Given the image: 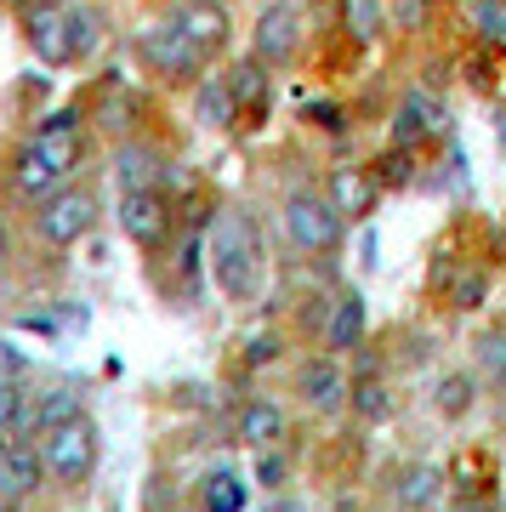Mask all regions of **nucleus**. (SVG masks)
<instances>
[{"mask_svg":"<svg viewBox=\"0 0 506 512\" xmlns=\"http://www.w3.org/2000/svg\"><path fill=\"white\" fill-rule=\"evenodd\" d=\"M438 410H444V416L472 410V382L467 376H438Z\"/></svg>","mask_w":506,"mask_h":512,"instance_id":"obj_28","label":"nucleus"},{"mask_svg":"<svg viewBox=\"0 0 506 512\" xmlns=\"http://www.w3.org/2000/svg\"><path fill=\"white\" fill-rule=\"evenodd\" d=\"M279 433H285V410H279V404L251 399L245 410H239V439L251 444V450H273Z\"/></svg>","mask_w":506,"mask_h":512,"instance_id":"obj_16","label":"nucleus"},{"mask_svg":"<svg viewBox=\"0 0 506 512\" xmlns=\"http://www.w3.org/2000/svg\"><path fill=\"white\" fill-rule=\"evenodd\" d=\"M29 148H40V154H46V160L63 171V177H69L74 165H80V154H86V137H80V114H74V109L52 114V120L35 131V143H29Z\"/></svg>","mask_w":506,"mask_h":512,"instance_id":"obj_9","label":"nucleus"},{"mask_svg":"<svg viewBox=\"0 0 506 512\" xmlns=\"http://www.w3.org/2000/svg\"><path fill=\"white\" fill-rule=\"evenodd\" d=\"M364 319H370L364 296L347 291L342 302H336V313H330V325H325V348H330V353H353V348L364 342Z\"/></svg>","mask_w":506,"mask_h":512,"instance_id":"obj_13","label":"nucleus"},{"mask_svg":"<svg viewBox=\"0 0 506 512\" xmlns=\"http://www.w3.org/2000/svg\"><path fill=\"white\" fill-rule=\"evenodd\" d=\"M245 359H251V365H268V359H279V336H273V330H256L251 342H245Z\"/></svg>","mask_w":506,"mask_h":512,"instance_id":"obj_31","label":"nucleus"},{"mask_svg":"<svg viewBox=\"0 0 506 512\" xmlns=\"http://www.w3.org/2000/svg\"><path fill=\"white\" fill-rule=\"evenodd\" d=\"M194 114H199V126H211V131L234 126L239 103H234V92H228V80H205L199 97H194Z\"/></svg>","mask_w":506,"mask_h":512,"instance_id":"obj_20","label":"nucleus"},{"mask_svg":"<svg viewBox=\"0 0 506 512\" xmlns=\"http://www.w3.org/2000/svg\"><path fill=\"white\" fill-rule=\"evenodd\" d=\"M342 29L359 46H370L381 35V0H342Z\"/></svg>","mask_w":506,"mask_h":512,"instance_id":"obj_24","label":"nucleus"},{"mask_svg":"<svg viewBox=\"0 0 506 512\" xmlns=\"http://www.w3.org/2000/svg\"><path fill=\"white\" fill-rule=\"evenodd\" d=\"M302 399L313 404V410H336V404L347 399V382L342 370H336V359H313V365H302Z\"/></svg>","mask_w":506,"mask_h":512,"instance_id":"obj_15","label":"nucleus"},{"mask_svg":"<svg viewBox=\"0 0 506 512\" xmlns=\"http://www.w3.org/2000/svg\"><path fill=\"white\" fill-rule=\"evenodd\" d=\"M438 495H444V473L438 467H410V473L398 478V507H410V512H421V507H433Z\"/></svg>","mask_w":506,"mask_h":512,"instance_id":"obj_21","label":"nucleus"},{"mask_svg":"<svg viewBox=\"0 0 506 512\" xmlns=\"http://www.w3.org/2000/svg\"><path fill=\"white\" fill-rule=\"evenodd\" d=\"M91 467H97V433H91L86 416H74V421H63V427L46 433V473H52V478L80 484Z\"/></svg>","mask_w":506,"mask_h":512,"instance_id":"obj_4","label":"nucleus"},{"mask_svg":"<svg viewBox=\"0 0 506 512\" xmlns=\"http://www.w3.org/2000/svg\"><path fill=\"white\" fill-rule=\"evenodd\" d=\"M262 512H308V507H302V501H290V495H279V501H268Z\"/></svg>","mask_w":506,"mask_h":512,"instance_id":"obj_37","label":"nucleus"},{"mask_svg":"<svg viewBox=\"0 0 506 512\" xmlns=\"http://www.w3.org/2000/svg\"><path fill=\"white\" fill-rule=\"evenodd\" d=\"M308 120H313V126L336 131V126H342V109H336V103H308Z\"/></svg>","mask_w":506,"mask_h":512,"instance_id":"obj_35","label":"nucleus"},{"mask_svg":"<svg viewBox=\"0 0 506 512\" xmlns=\"http://www.w3.org/2000/svg\"><path fill=\"white\" fill-rule=\"evenodd\" d=\"M23 35H29V46H35L40 63H74L69 6H57V0H29V12H23Z\"/></svg>","mask_w":506,"mask_h":512,"instance_id":"obj_6","label":"nucleus"},{"mask_svg":"<svg viewBox=\"0 0 506 512\" xmlns=\"http://www.w3.org/2000/svg\"><path fill=\"white\" fill-rule=\"evenodd\" d=\"M35 404L29 393L18 387V376H0V433H23V427H35Z\"/></svg>","mask_w":506,"mask_h":512,"instance_id":"obj_22","label":"nucleus"},{"mask_svg":"<svg viewBox=\"0 0 506 512\" xmlns=\"http://www.w3.org/2000/svg\"><path fill=\"white\" fill-rule=\"evenodd\" d=\"M177 29L194 40L199 52H217L222 40H228V12H222L217 0H194V6L177 12Z\"/></svg>","mask_w":506,"mask_h":512,"instance_id":"obj_12","label":"nucleus"},{"mask_svg":"<svg viewBox=\"0 0 506 512\" xmlns=\"http://www.w3.org/2000/svg\"><path fill=\"white\" fill-rule=\"evenodd\" d=\"M0 376H23V353H12L6 336H0Z\"/></svg>","mask_w":506,"mask_h":512,"instance_id":"obj_36","label":"nucleus"},{"mask_svg":"<svg viewBox=\"0 0 506 512\" xmlns=\"http://www.w3.org/2000/svg\"><path fill=\"white\" fill-rule=\"evenodd\" d=\"M410 177V160H404V148H393L387 160H381V171H376V183H404Z\"/></svg>","mask_w":506,"mask_h":512,"instance_id":"obj_33","label":"nucleus"},{"mask_svg":"<svg viewBox=\"0 0 506 512\" xmlns=\"http://www.w3.org/2000/svg\"><path fill=\"white\" fill-rule=\"evenodd\" d=\"M40 478H46V456H35L29 444H0V501L35 495Z\"/></svg>","mask_w":506,"mask_h":512,"instance_id":"obj_10","label":"nucleus"},{"mask_svg":"<svg viewBox=\"0 0 506 512\" xmlns=\"http://www.w3.org/2000/svg\"><path fill=\"white\" fill-rule=\"evenodd\" d=\"M0 444H6V439H0Z\"/></svg>","mask_w":506,"mask_h":512,"instance_id":"obj_42","label":"nucleus"},{"mask_svg":"<svg viewBox=\"0 0 506 512\" xmlns=\"http://www.w3.org/2000/svg\"><path fill=\"white\" fill-rule=\"evenodd\" d=\"M398 6H404V18H421V12H427L433 0H398Z\"/></svg>","mask_w":506,"mask_h":512,"instance_id":"obj_38","label":"nucleus"},{"mask_svg":"<svg viewBox=\"0 0 506 512\" xmlns=\"http://www.w3.org/2000/svg\"><path fill=\"white\" fill-rule=\"evenodd\" d=\"M342 211L319 194H290L285 200V234L296 251H336L342 245Z\"/></svg>","mask_w":506,"mask_h":512,"instance_id":"obj_2","label":"nucleus"},{"mask_svg":"<svg viewBox=\"0 0 506 512\" xmlns=\"http://www.w3.org/2000/svg\"><path fill=\"white\" fill-rule=\"evenodd\" d=\"M228 92H234V103H256V97L268 92V74H262V63H239L234 74H228Z\"/></svg>","mask_w":506,"mask_h":512,"instance_id":"obj_27","label":"nucleus"},{"mask_svg":"<svg viewBox=\"0 0 506 512\" xmlns=\"http://www.w3.org/2000/svg\"><path fill=\"white\" fill-rule=\"evenodd\" d=\"M91 222H97V200H91L86 188H57L52 200H40V211H35V228H40L46 245H74V239H86Z\"/></svg>","mask_w":506,"mask_h":512,"instance_id":"obj_3","label":"nucleus"},{"mask_svg":"<svg viewBox=\"0 0 506 512\" xmlns=\"http://www.w3.org/2000/svg\"><path fill=\"white\" fill-rule=\"evenodd\" d=\"M114 183H120V194L160 188V154H154V148H120V154H114Z\"/></svg>","mask_w":506,"mask_h":512,"instance_id":"obj_18","label":"nucleus"},{"mask_svg":"<svg viewBox=\"0 0 506 512\" xmlns=\"http://www.w3.org/2000/svg\"><path fill=\"white\" fill-rule=\"evenodd\" d=\"M120 228L137 245H160L171 234V211H165L160 188H137V194H120Z\"/></svg>","mask_w":506,"mask_h":512,"instance_id":"obj_8","label":"nucleus"},{"mask_svg":"<svg viewBox=\"0 0 506 512\" xmlns=\"http://www.w3.org/2000/svg\"><path fill=\"white\" fill-rule=\"evenodd\" d=\"M256 484H268V490L273 484H285V461L273 456V450H262V461H256Z\"/></svg>","mask_w":506,"mask_h":512,"instance_id":"obj_34","label":"nucleus"},{"mask_svg":"<svg viewBox=\"0 0 506 512\" xmlns=\"http://www.w3.org/2000/svg\"><path fill=\"white\" fill-rule=\"evenodd\" d=\"M211 274H217L222 296H234V302H251L262 285V239L245 211H222L211 228Z\"/></svg>","mask_w":506,"mask_h":512,"instance_id":"obj_1","label":"nucleus"},{"mask_svg":"<svg viewBox=\"0 0 506 512\" xmlns=\"http://www.w3.org/2000/svg\"><path fill=\"white\" fill-rule=\"evenodd\" d=\"M69 40H74V57H91L103 46V12L97 6H69Z\"/></svg>","mask_w":506,"mask_h":512,"instance_id":"obj_23","label":"nucleus"},{"mask_svg":"<svg viewBox=\"0 0 506 512\" xmlns=\"http://www.w3.org/2000/svg\"><path fill=\"white\" fill-rule=\"evenodd\" d=\"M433 131H444V109H438L427 92H410L393 114V148H416V143H427Z\"/></svg>","mask_w":506,"mask_h":512,"instance_id":"obj_11","label":"nucleus"},{"mask_svg":"<svg viewBox=\"0 0 506 512\" xmlns=\"http://www.w3.org/2000/svg\"><path fill=\"white\" fill-rule=\"evenodd\" d=\"M12 6H18V0H12Z\"/></svg>","mask_w":506,"mask_h":512,"instance_id":"obj_41","label":"nucleus"},{"mask_svg":"<svg viewBox=\"0 0 506 512\" xmlns=\"http://www.w3.org/2000/svg\"><path fill=\"white\" fill-rule=\"evenodd\" d=\"M12 183H18L23 200H52L57 183H63V171H57V165L40 154V148H23L18 165H12Z\"/></svg>","mask_w":506,"mask_h":512,"instance_id":"obj_14","label":"nucleus"},{"mask_svg":"<svg viewBox=\"0 0 506 512\" xmlns=\"http://www.w3.org/2000/svg\"><path fill=\"white\" fill-rule=\"evenodd\" d=\"M6 245H12V234H6V217H0V262H6Z\"/></svg>","mask_w":506,"mask_h":512,"instance_id":"obj_39","label":"nucleus"},{"mask_svg":"<svg viewBox=\"0 0 506 512\" xmlns=\"http://www.w3.org/2000/svg\"><path fill=\"white\" fill-rule=\"evenodd\" d=\"M137 52H143V63L154 74H165V80H194L199 63H205V52L182 35L177 23H154V29H143V35H137Z\"/></svg>","mask_w":506,"mask_h":512,"instance_id":"obj_5","label":"nucleus"},{"mask_svg":"<svg viewBox=\"0 0 506 512\" xmlns=\"http://www.w3.org/2000/svg\"><path fill=\"white\" fill-rule=\"evenodd\" d=\"M478 365L489 376H506V330H489L484 342H478Z\"/></svg>","mask_w":506,"mask_h":512,"instance_id":"obj_30","label":"nucleus"},{"mask_svg":"<svg viewBox=\"0 0 506 512\" xmlns=\"http://www.w3.org/2000/svg\"><path fill=\"white\" fill-rule=\"evenodd\" d=\"M450 512H489V507H478V501H461V507H450Z\"/></svg>","mask_w":506,"mask_h":512,"instance_id":"obj_40","label":"nucleus"},{"mask_svg":"<svg viewBox=\"0 0 506 512\" xmlns=\"http://www.w3.org/2000/svg\"><path fill=\"white\" fill-rule=\"evenodd\" d=\"M199 501H205V512H245V478L234 467H217L199 484Z\"/></svg>","mask_w":506,"mask_h":512,"instance_id":"obj_19","label":"nucleus"},{"mask_svg":"<svg viewBox=\"0 0 506 512\" xmlns=\"http://www.w3.org/2000/svg\"><path fill=\"white\" fill-rule=\"evenodd\" d=\"M302 46V12L290 0H273L256 18V63H290Z\"/></svg>","mask_w":506,"mask_h":512,"instance_id":"obj_7","label":"nucleus"},{"mask_svg":"<svg viewBox=\"0 0 506 512\" xmlns=\"http://www.w3.org/2000/svg\"><path fill=\"white\" fill-rule=\"evenodd\" d=\"M472 29H478V40H484L489 52H506V0H478Z\"/></svg>","mask_w":506,"mask_h":512,"instance_id":"obj_25","label":"nucleus"},{"mask_svg":"<svg viewBox=\"0 0 506 512\" xmlns=\"http://www.w3.org/2000/svg\"><path fill=\"white\" fill-rule=\"evenodd\" d=\"M353 410H359L364 421H381L387 410H393V404H387V387H381V382H359V387H353Z\"/></svg>","mask_w":506,"mask_h":512,"instance_id":"obj_29","label":"nucleus"},{"mask_svg":"<svg viewBox=\"0 0 506 512\" xmlns=\"http://www.w3.org/2000/svg\"><path fill=\"white\" fill-rule=\"evenodd\" d=\"M330 205H336L342 217H370V211H376V177H364V171H336V177H330Z\"/></svg>","mask_w":506,"mask_h":512,"instance_id":"obj_17","label":"nucleus"},{"mask_svg":"<svg viewBox=\"0 0 506 512\" xmlns=\"http://www.w3.org/2000/svg\"><path fill=\"white\" fill-rule=\"evenodd\" d=\"M484 274H467V279H455V308H478L484 302Z\"/></svg>","mask_w":506,"mask_h":512,"instance_id":"obj_32","label":"nucleus"},{"mask_svg":"<svg viewBox=\"0 0 506 512\" xmlns=\"http://www.w3.org/2000/svg\"><path fill=\"white\" fill-rule=\"evenodd\" d=\"M35 416H40V427L52 433V427H63V421L80 416V393H74V387H52V393L35 404Z\"/></svg>","mask_w":506,"mask_h":512,"instance_id":"obj_26","label":"nucleus"}]
</instances>
